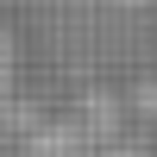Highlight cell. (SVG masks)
Masks as SVG:
<instances>
[{"label": "cell", "mask_w": 157, "mask_h": 157, "mask_svg": "<svg viewBox=\"0 0 157 157\" xmlns=\"http://www.w3.org/2000/svg\"><path fill=\"white\" fill-rule=\"evenodd\" d=\"M13 75H19V44H13V32L0 25V94L13 88Z\"/></svg>", "instance_id": "6da1fadb"}]
</instances>
